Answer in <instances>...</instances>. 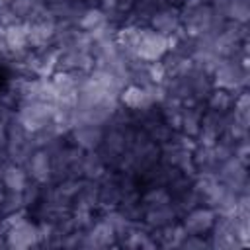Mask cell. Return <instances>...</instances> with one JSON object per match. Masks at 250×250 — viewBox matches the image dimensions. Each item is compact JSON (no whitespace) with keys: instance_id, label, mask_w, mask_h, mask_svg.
Instances as JSON below:
<instances>
[{"instance_id":"obj_37","label":"cell","mask_w":250,"mask_h":250,"mask_svg":"<svg viewBox=\"0 0 250 250\" xmlns=\"http://www.w3.org/2000/svg\"><path fill=\"white\" fill-rule=\"evenodd\" d=\"M78 2H86L88 6H98V2H100V0H78Z\"/></svg>"},{"instance_id":"obj_30","label":"cell","mask_w":250,"mask_h":250,"mask_svg":"<svg viewBox=\"0 0 250 250\" xmlns=\"http://www.w3.org/2000/svg\"><path fill=\"white\" fill-rule=\"evenodd\" d=\"M225 18L230 20V21L248 23V20H250V2L248 0H230L227 10H225Z\"/></svg>"},{"instance_id":"obj_33","label":"cell","mask_w":250,"mask_h":250,"mask_svg":"<svg viewBox=\"0 0 250 250\" xmlns=\"http://www.w3.org/2000/svg\"><path fill=\"white\" fill-rule=\"evenodd\" d=\"M248 154H250V145H248V139L244 141H238L234 145V150H232V156H236L240 162H244L248 166Z\"/></svg>"},{"instance_id":"obj_29","label":"cell","mask_w":250,"mask_h":250,"mask_svg":"<svg viewBox=\"0 0 250 250\" xmlns=\"http://www.w3.org/2000/svg\"><path fill=\"white\" fill-rule=\"evenodd\" d=\"M232 100H234V94L229 92V90H223V88H213L209 92V96L205 98L203 105L205 109H211V111H219V113H227L232 109Z\"/></svg>"},{"instance_id":"obj_1","label":"cell","mask_w":250,"mask_h":250,"mask_svg":"<svg viewBox=\"0 0 250 250\" xmlns=\"http://www.w3.org/2000/svg\"><path fill=\"white\" fill-rule=\"evenodd\" d=\"M180 14H182V33L189 39L201 37L209 31H219L227 21V18H223L213 10L209 0L197 8L184 10V12L180 10Z\"/></svg>"},{"instance_id":"obj_20","label":"cell","mask_w":250,"mask_h":250,"mask_svg":"<svg viewBox=\"0 0 250 250\" xmlns=\"http://www.w3.org/2000/svg\"><path fill=\"white\" fill-rule=\"evenodd\" d=\"M2 41L6 45V51L10 55H20L29 51V39H27V23L25 21H14L2 27Z\"/></svg>"},{"instance_id":"obj_14","label":"cell","mask_w":250,"mask_h":250,"mask_svg":"<svg viewBox=\"0 0 250 250\" xmlns=\"http://www.w3.org/2000/svg\"><path fill=\"white\" fill-rule=\"evenodd\" d=\"M150 29L166 35V37H172L176 35L180 29H182V14H180V8L174 6V4H162L148 20L146 23Z\"/></svg>"},{"instance_id":"obj_9","label":"cell","mask_w":250,"mask_h":250,"mask_svg":"<svg viewBox=\"0 0 250 250\" xmlns=\"http://www.w3.org/2000/svg\"><path fill=\"white\" fill-rule=\"evenodd\" d=\"M209 248L213 250H234V248H244L240 240L236 238L234 232V215H217L209 234H207Z\"/></svg>"},{"instance_id":"obj_8","label":"cell","mask_w":250,"mask_h":250,"mask_svg":"<svg viewBox=\"0 0 250 250\" xmlns=\"http://www.w3.org/2000/svg\"><path fill=\"white\" fill-rule=\"evenodd\" d=\"M84 74H74L68 70H57L51 76V84L55 88V105L59 107H76L78 88Z\"/></svg>"},{"instance_id":"obj_19","label":"cell","mask_w":250,"mask_h":250,"mask_svg":"<svg viewBox=\"0 0 250 250\" xmlns=\"http://www.w3.org/2000/svg\"><path fill=\"white\" fill-rule=\"evenodd\" d=\"M47 4H49V14L57 23H74V25L88 8L86 2H78V0H47Z\"/></svg>"},{"instance_id":"obj_23","label":"cell","mask_w":250,"mask_h":250,"mask_svg":"<svg viewBox=\"0 0 250 250\" xmlns=\"http://www.w3.org/2000/svg\"><path fill=\"white\" fill-rule=\"evenodd\" d=\"M203 111H205V105L203 104H189V105H184L182 109V117H180V127L178 131L195 139L199 129H201V117H203Z\"/></svg>"},{"instance_id":"obj_3","label":"cell","mask_w":250,"mask_h":250,"mask_svg":"<svg viewBox=\"0 0 250 250\" xmlns=\"http://www.w3.org/2000/svg\"><path fill=\"white\" fill-rule=\"evenodd\" d=\"M16 121L27 131L35 133L55 121V104L51 102H20L16 105Z\"/></svg>"},{"instance_id":"obj_18","label":"cell","mask_w":250,"mask_h":250,"mask_svg":"<svg viewBox=\"0 0 250 250\" xmlns=\"http://www.w3.org/2000/svg\"><path fill=\"white\" fill-rule=\"evenodd\" d=\"M119 104L125 109H129L133 113H139V111H145V109L152 107L154 100H152V92L150 90H145V88L129 82L119 94Z\"/></svg>"},{"instance_id":"obj_16","label":"cell","mask_w":250,"mask_h":250,"mask_svg":"<svg viewBox=\"0 0 250 250\" xmlns=\"http://www.w3.org/2000/svg\"><path fill=\"white\" fill-rule=\"evenodd\" d=\"M25 170L29 178L41 186L53 184V158L47 148H35L25 162Z\"/></svg>"},{"instance_id":"obj_6","label":"cell","mask_w":250,"mask_h":250,"mask_svg":"<svg viewBox=\"0 0 250 250\" xmlns=\"http://www.w3.org/2000/svg\"><path fill=\"white\" fill-rule=\"evenodd\" d=\"M35 150L31 133H27L18 121L16 117L8 123V141H6V154H8V162H16L25 166V162L29 160L31 152Z\"/></svg>"},{"instance_id":"obj_10","label":"cell","mask_w":250,"mask_h":250,"mask_svg":"<svg viewBox=\"0 0 250 250\" xmlns=\"http://www.w3.org/2000/svg\"><path fill=\"white\" fill-rule=\"evenodd\" d=\"M217 178L225 186L232 188L236 193H248V166L236 156H230L219 164Z\"/></svg>"},{"instance_id":"obj_12","label":"cell","mask_w":250,"mask_h":250,"mask_svg":"<svg viewBox=\"0 0 250 250\" xmlns=\"http://www.w3.org/2000/svg\"><path fill=\"white\" fill-rule=\"evenodd\" d=\"M217 219V213L209 205H195L193 209L186 211L180 217V223L188 234H201L207 236L213 223Z\"/></svg>"},{"instance_id":"obj_17","label":"cell","mask_w":250,"mask_h":250,"mask_svg":"<svg viewBox=\"0 0 250 250\" xmlns=\"http://www.w3.org/2000/svg\"><path fill=\"white\" fill-rule=\"evenodd\" d=\"M94 68L92 51L84 49H68L59 55V70H68L74 74H88Z\"/></svg>"},{"instance_id":"obj_21","label":"cell","mask_w":250,"mask_h":250,"mask_svg":"<svg viewBox=\"0 0 250 250\" xmlns=\"http://www.w3.org/2000/svg\"><path fill=\"white\" fill-rule=\"evenodd\" d=\"M119 246L123 248H135V250H152V248H158L154 236H152V230L143 223V221H137L129 232L125 234V238L119 242Z\"/></svg>"},{"instance_id":"obj_35","label":"cell","mask_w":250,"mask_h":250,"mask_svg":"<svg viewBox=\"0 0 250 250\" xmlns=\"http://www.w3.org/2000/svg\"><path fill=\"white\" fill-rule=\"evenodd\" d=\"M0 248H6V242H4V225H2V217H0Z\"/></svg>"},{"instance_id":"obj_32","label":"cell","mask_w":250,"mask_h":250,"mask_svg":"<svg viewBox=\"0 0 250 250\" xmlns=\"http://www.w3.org/2000/svg\"><path fill=\"white\" fill-rule=\"evenodd\" d=\"M182 250H203V248H209V242H207V236H201V234H186L182 246Z\"/></svg>"},{"instance_id":"obj_26","label":"cell","mask_w":250,"mask_h":250,"mask_svg":"<svg viewBox=\"0 0 250 250\" xmlns=\"http://www.w3.org/2000/svg\"><path fill=\"white\" fill-rule=\"evenodd\" d=\"M109 172L105 160L98 150H88L82 156V178L84 180H100Z\"/></svg>"},{"instance_id":"obj_25","label":"cell","mask_w":250,"mask_h":250,"mask_svg":"<svg viewBox=\"0 0 250 250\" xmlns=\"http://www.w3.org/2000/svg\"><path fill=\"white\" fill-rule=\"evenodd\" d=\"M2 186L10 191H23V188L29 182V174L25 170V166L16 164V162H6L4 164V172L0 178Z\"/></svg>"},{"instance_id":"obj_27","label":"cell","mask_w":250,"mask_h":250,"mask_svg":"<svg viewBox=\"0 0 250 250\" xmlns=\"http://www.w3.org/2000/svg\"><path fill=\"white\" fill-rule=\"evenodd\" d=\"M139 201L143 205V211L145 209H150V207H158V205H164V203H170L172 201V195L168 191L166 186H145L143 191H139Z\"/></svg>"},{"instance_id":"obj_31","label":"cell","mask_w":250,"mask_h":250,"mask_svg":"<svg viewBox=\"0 0 250 250\" xmlns=\"http://www.w3.org/2000/svg\"><path fill=\"white\" fill-rule=\"evenodd\" d=\"M20 209H27L25 207V201H23V193L21 191H10V189H6L4 201L0 205V215H10V213H16Z\"/></svg>"},{"instance_id":"obj_13","label":"cell","mask_w":250,"mask_h":250,"mask_svg":"<svg viewBox=\"0 0 250 250\" xmlns=\"http://www.w3.org/2000/svg\"><path fill=\"white\" fill-rule=\"evenodd\" d=\"M104 133H105V127H102V125L80 123V125H74L64 137L70 145L88 152V150H98L100 148V145L104 141Z\"/></svg>"},{"instance_id":"obj_22","label":"cell","mask_w":250,"mask_h":250,"mask_svg":"<svg viewBox=\"0 0 250 250\" xmlns=\"http://www.w3.org/2000/svg\"><path fill=\"white\" fill-rule=\"evenodd\" d=\"M178 219H180V215H178L176 207H174L172 201H170V203H164V205H158V207L145 209L141 221H143L150 230H158V229H162V227H166V225H170V223H174V221H178Z\"/></svg>"},{"instance_id":"obj_24","label":"cell","mask_w":250,"mask_h":250,"mask_svg":"<svg viewBox=\"0 0 250 250\" xmlns=\"http://www.w3.org/2000/svg\"><path fill=\"white\" fill-rule=\"evenodd\" d=\"M186 234L188 232L184 230L180 219L170 223V225H166V227H162V229H158V230H152V236H154L158 248H180L184 238H186Z\"/></svg>"},{"instance_id":"obj_2","label":"cell","mask_w":250,"mask_h":250,"mask_svg":"<svg viewBox=\"0 0 250 250\" xmlns=\"http://www.w3.org/2000/svg\"><path fill=\"white\" fill-rule=\"evenodd\" d=\"M213 88H223L232 94L248 88V66L240 59H223L211 72Z\"/></svg>"},{"instance_id":"obj_39","label":"cell","mask_w":250,"mask_h":250,"mask_svg":"<svg viewBox=\"0 0 250 250\" xmlns=\"http://www.w3.org/2000/svg\"><path fill=\"white\" fill-rule=\"evenodd\" d=\"M4 164H6V162H4V160H0V178H2V172H4Z\"/></svg>"},{"instance_id":"obj_34","label":"cell","mask_w":250,"mask_h":250,"mask_svg":"<svg viewBox=\"0 0 250 250\" xmlns=\"http://www.w3.org/2000/svg\"><path fill=\"white\" fill-rule=\"evenodd\" d=\"M6 141H8V125H6V121L0 117V160H4V162H8Z\"/></svg>"},{"instance_id":"obj_28","label":"cell","mask_w":250,"mask_h":250,"mask_svg":"<svg viewBox=\"0 0 250 250\" xmlns=\"http://www.w3.org/2000/svg\"><path fill=\"white\" fill-rule=\"evenodd\" d=\"M105 23H111L109 18H107V14H105L100 6H88V8L84 10V14L80 16V20H78L76 25H78L82 31L92 33V31L104 27Z\"/></svg>"},{"instance_id":"obj_36","label":"cell","mask_w":250,"mask_h":250,"mask_svg":"<svg viewBox=\"0 0 250 250\" xmlns=\"http://www.w3.org/2000/svg\"><path fill=\"white\" fill-rule=\"evenodd\" d=\"M4 193H6V188H4L2 182H0V205H2V201H4Z\"/></svg>"},{"instance_id":"obj_11","label":"cell","mask_w":250,"mask_h":250,"mask_svg":"<svg viewBox=\"0 0 250 250\" xmlns=\"http://www.w3.org/2000/svg\"><path fill=\"white\" fill-rule=\"evenodd\" d=\"M117 246V234L111 229V225L100 215L92 221V225L84 230V240L82 248H92V250H104Z\"/></svg>"},{"instance_id":"obj_5","label":"cell","mask_w":250,"mask_h":250,"mask_svg":"<svg viewBox=\"0 0 250 250\" xmlns=\"http://www.w3.org/2000/svg\"><path fill=\"white\" fill-rule=\"evenodd\" d=\"M4 242H6V248L10 250H29V248L41 246L39 223L31 221V217L12 223L4 230Z\"/></svg>"},{"instance_id":"obj_4","label":"cell","mask_w":250,"mask_h":250,"mask_svg":"<svg viewBox=\"0 0 250 250\" xmlns=\"http://www.w3.org/2000/svg\"><path fill=\"white\" fill-rule=\"evenodd\" d=\"M61 51L51 45L43 49H29L23 55V74L35 78H51L59 70Z\"/></svg>"},{"instance_id":"obj_15","label":"cell","mask_w":250,"mask_h":250,"mask_svg":"<svg viewBox=\"0 0 250 250\" xmlns=\"http://www.w3.org/2000/svg\"><path fill=\"white\" fill-rule=\"evenodd\" d=\"M55 37H57V21L53 20L51 14L27 23L29 49L51 47V45H55Z\"/></svg>"},{"instance_id":"obj_7","label":"cell","mask_w":250,"mask_h":250,"mask_svg":"<svg viewBox=\"0 0 250 250\" xmlns=\"http://www.w3.org/2000/svg\"><path fill=\"white\" fill-rule=\"evenodd\" d=\"M170 51V37L150 29L148 25L141 27L137 43V59L143 62H158Z\"/></svg>"},{"instance_id":"obj_38","label":"cell","mask_w":250,"mask_h":250,"mask_svg":"<svg viewBox=\"0 0 250 250\" xmlns=\"http://www.w3.org/2000/svg\"><path fill=\"white\" fill-rule=\"evenodd\" d=\"M166 4H174V6H180L182 4V0H164Z\"/></svg>"}]
</instances>
